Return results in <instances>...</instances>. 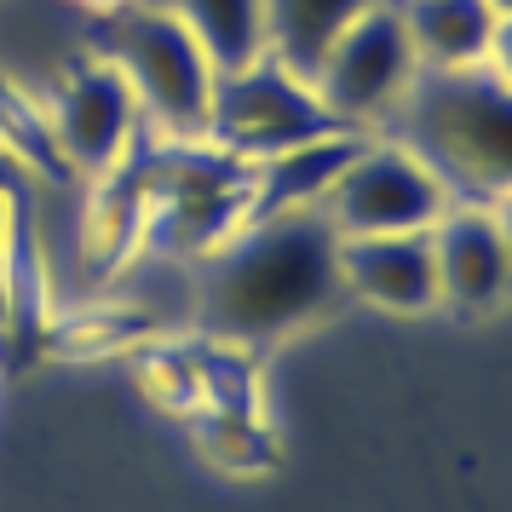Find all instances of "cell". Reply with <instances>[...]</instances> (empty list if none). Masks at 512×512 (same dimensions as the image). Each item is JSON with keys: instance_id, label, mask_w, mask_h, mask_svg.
<instances>
[{"instance_id": "6da1fadb", "label": "cell", "mask_w": 512, "mask_h": 512, "mask_svg": "<svg viewBox=\"0 0 512 512\" xmlns=\"http://www.w3.org/2000/svg\"><path fill=\"white\" fill-rule=\"evenodd\" d=\"M340 300V231L323 219V208L254 219L219 254L202 259L196 277L202 340H225L242 351L317 323Z\"/></svg>"}, {"instance_id": "7a4b0ae2", "label": "cell", "mask_w": 512, "mask_h": 512, "mask_svg": "<svg viewBox=\"0 0 512 512\" xmlns=\"http://www.w3.org/2000/svg\"><path fill=\"white\" fill-rule=\"evenodd\" d=\"M392 139L409 144L455 202H501L512 190V87L489 70L420 75Z\"/></svg>"}, {"instance_id": "3957f363", "label": "cell", "mask_w": 512, "mask_h": 512, "mask_svg": "<svg viewBox=\"0 0 512 512\" xmlns=\"http://www.w3.org/2000/svg\"><path fill=\"white\" fill-rule=\"evenodd\" d=\"M98 52L127 75L150 139H208L219 70L167 0H133L116 18H104Z\"/></svg>"}, {"instance_id": "277c9868", "label": "cell", "mask_w": 512, "mask_h": 512, "mask_svg": "<svg viewBox=\"0 0 512 512\" xmlns=\"http://www.w3.org/2000/svg\"><path fill=\"white\" fill-rule=\"evenodd\" d=\"M420 81V58L409 47V29H403V12L397 0H380L369 6L357 24L323 52V64L311 75L317 98L328 104V116L340 121L346 133H392L403 104Z\"/></svg>"}, {"instance_id": "5b68a950", "label": "cell", "mask_w": 512, "mask_h": 512, "mask_svg": "<svg viewBox=\"0 0 512 512\" xmlns=\"http://www.w3.org/2000/svg\"><path fill=\"white\" fill-rule=\"evenodd\" d=\"M41 98H47L58 156L81 185H98V179L121 173L133 162V150L144 144V133H150L127 75L98 47L64 58V70L41 87Z\"/></svg>"}, {"instance_id": "8992f818", "label": "cell", "mask_w": 512, "mask_h": 512, "mask_svg": "<svg viewBox=\"0 0 512 512\" xmlns=\"http://www.w3.org/2000/svg\"><path fill=\"white\" fill-rule=\"evenodd\" d=\"M328 133H346V127L328 116L317 87L305 75H294L282 58H271V52L248 70L219 75L208 144H219L236 162H265V156H282V150L328 139Z\"/></svg>"}, {"instance_id": "52a82bcc", "label": "cell", "mask_w": 512, "mask_h": 512, "mask_svg": "<svg viewBox=\"0 0 512 512\" xmlns=\"http://www.w3.org/2000/svg\"><path fill=\"white\" fill-rule=\"evenodd\" d=\"M455 196L415 150L392 133L363 139L351 167L323 196V219L340 236H392V231H432Z\"/></svg>"}, {"instance_id": "ba28073f", "label": "cell", "mask_w": 512, "mask_h": 512, "mask_svg": "<svg viewBox=\"0 0 512 512\" xmlns=\"http://www.w3.org/2000/svg\"><path fill=\"white\" fill-rule=\"evenodd\" d=\"M432 259L443 305L461 317H484L512 294V254L489 202H449L432 225Z\"/></svg>"}, {"instance_id": "9c48e42d", "label": "cell", "mask_w": 512, "mask_h": 512, "mask_svg": "<svg viewBox=\"0 0 512 512\" xmlns=\"http://www.w3.org/2000/svg\"><path fill=\"white\" fill-rule=\"evenodd\" d=\"M340 288L351 300L392 311V317H426L438 311V259L432 231H392V236H340Z\"/></svg>"}, {"instance_id": "30bf717a", "label": "cell", "mask_w": 512, "mask_h": 512, "mask_svg": "<svg viewBox=\"0 0 512 512\" xmlns=\"http://www.w3.org/2000/svg\"><path fill=\"white\" fill-rule=\"evenodd\" d=\"M369 133H328V139L294 144L282 156L254 162V202H248V225L254 219H277V213L323 208V196L334 190V179L351 167V156L363 150Z\"/></svg>"}, {"instance_id": "8fae6325", "label": "cell", "mask_w": 512, "mask_h": 512, "mask_svg": "<svg viewBox=\"0 0 512 512\" xmlns=\"http://www.w3.org/2000/svg\"><path fill=\"white\" fill-rule=\"evenodd\" d=\"M397 12L420 58V75L484 70L489 35H495L489 0H397Z\"/></svg>"}, {"instance_id": "7c38bea8", "label": "cell", "mask_w": 512, "mask_h": 512, "mask_svg": "<svg viewBox=\"0 0 512 512\" xmlns=\"http://www.w3.org/2000/svg\"><path fill=\"white\" fill-rule=\"evenodd\" d=\"M144 225H150V196H144L133 162L87 185V213H81V259L93 277H116L127 259L144 248Z\"/></svg>"}, {"instance_id": "4fadbf2b", "label": "cell", "mask_w": 512, "mask_h": 512, "mask_svg": "<svg viewBox=\"0 0 512 512\" xmlns=\"http://www.w3.org/2000/svg\"><path fill=\"white\" fill-rule=\"evenodd\" d=\"M369 6L380 0H265V24H271V58H282L294 75H317L323 52L346 35Z\"/></svg>"}, {"instance_id": "5bb4252c", "label": "cell", "mask_w": 512, "mask_h": 512, "mask_svg": "<svg viewBox=\"0 0 512 512\" xmlns=\"http://www.w3.org/2000/svg\"><path fill=\"white\" fill-rule=\"evenodd\" d=\"M190 29L196 41L208 47L213 70L231 75L248 70L271 52V24H265V0H167Z\"/></svg>"}, {"instance_id": "9a60e30c", "label": "cell", "mask_w": 512, "mask_h": 512, "mask_svg": "<svg viewBox=\"0 0 512 512\" xmlns=\"http://www.w3.org/2000/svg\"><path fill=\"white\" fill-rule=\"evenodd\" d=\"M196 449L208 455L219 472H271L277 466V438L265 415H225V409H202L190 420Z\"/></svg>"}, {"instance_id": "2e32d148", "label": "cell", "mask_w": 512, "mask_h": 512, "mask_svg": "<svg viewBox=\"0 0 512 512\" xmlns=\"http://www.w3.org/2000/svg\"><path fill=\"white\" fill-rule=\"evenodd\" d=\"M139 386L144 397L173 420H196L208 409L202 392V369H196V351L190 346H150L139 351Z\"/></svg>"}, {"instance_id": "e0dca14e", "label": "cell", "mask_w": 512, "mask_h": 512, "mask_svg": "<svg viewBox=\"0 0 512 512\" xmlns=\"http://www.w3.org/2000/svg\"><path fill=\"white\" fill-rule=\"evenodd\" d=\"M484 70L512 87V18H495V35H489V52H484Z\"/></svg>"}, {"instance_id": "ac0fdd59", "label": "cell", "mask_w": 512, "mask_h": 512, "mask_svg": "<svg viewBox=\"0 0 512 512\" xmlns=\"http://www.w3.org/2000/svg\"><path fill=\"white\" fill-rule=\"evenodd\" d=\"M75 12H87V18H98V24H104V18H116L121 6H133V0H70Z\"/></svg>"}, {"instance_id": "d6986e66", "label": "cell", "mask_w": 512, "mask_h": 512, "mask_svg": "<svg viewBox=\"0 0 512 512\" xmlns=\"http://www.w3.org/2000/svg\"><path fill=\"white\" fill-rule=\"evenodd\" d=\"M12 219H18V196H0V259H6V242H12Z\"/></svg>"}, {"instance_id": "ffe728a7", "label": "cell", "mask_w": 512, "mask_h": 512, "mask_svg": "<svg viewBox=\"0 0 512 512\" xmlns=\"http://www.w3.org/2000/svg\"><path fill=\"white\" fill-rule=\"evenodd\" d=\"M495 208V225H501V236H507V254H512V190L501 196V202H489Z\"/></svg>"}, {"instance_id": "44dd1931", "label": "cell", "mask_w": 512, "mask_h": 512, "mask_svg": "<svg viewBox=\"0 0 512 512\" xmlns=\"http://www.w3.org/2000/svg\"><path fill=\"white\" fill-rule=\"evenodd\" d=\"M489 12H495V18H512V0H489Z\"/></svg>"}, {"instance_id": "7402d4cb", "label": "cell", "mask_w": 512, "mask_h": 512, "mask_svg": "<svg viewBox=\"0 0 512 512\" xmlns=\"http://www.w3.org/2000/svg\"><path fill=\"white\" fill-rule=\"evenodd\" d=\"M0 6H6V0H0Z\"/></svg>"}]
</instances>
